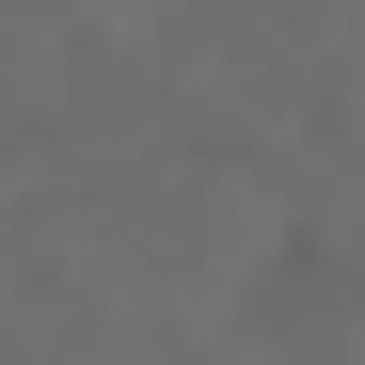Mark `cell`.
<instances>
[{
    "instance_id": "1",
    "label": "cell",
    "mask_w": 365,
    "mask_h": 365,
    "mask_svg": "<svg viewBox=\"0 0 365 365\" xmlns=\"http://www.w3.org/2000/svg\"><path fill=\"white\" fill-rule=\"evenodd\" d=\"M238 302H255V334H318L334 302H349L334 222H270V238H255V270H238Z\"/></svg>"
}]
</instances>
